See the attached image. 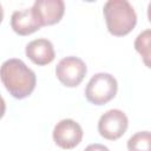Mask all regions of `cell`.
Here are the masks:
<instances>
[{"mask_svg":"<svg viewBox=\"0 0 151 151\" xmlns=\"http://www.w3.org/2000/svg\"><path fill=\"white\" fill-rule=\"evenodd\" d=\"M0 80L15 99L27 98L35 88L37 76L21 59L5 60L0 66Z\"/></svg>","mask_w":151,"mask_h":151,"instance_id":"1","label":"cell"},{"mask_svg":"<svg viewBox=\"0 0 151 151\" xmlns=\"http://www.w3.org/2000/svg\"><path fill=\"white\" fill-rule=\"evenodd\" d=\"M104 19L110 34L124 37L137 24V14L132 5L126 0H109L103 7Z\"/></svg>","mask_w":151,"mask_h":151,"instance_id":"2","label":"cell"},{"mask_svg":"<svg viewBox=\"0 0 151 151\" xmlns=\"http://www.w3.org/2000/svg\"><path fill=\"white\" fill-rule=\"evenodd\" d=\"M118 91V83L110 73H96L87 83L85 88L86 99L93 105H104L112 100Z\"/></svg>","mask_w":151,"mask_h":151,"instance_id":"3","label":"cell"},{"mask_svg":"<svg viewBox=\"0 0 151 151\" xmlns=\"http://www.w3.org/2000/svg\"><path fill=\"white\" fill-rule=\"evenodd\" d=\"M86 72V64L74 55L63 58L55 66V76L66 87H77L84 80Z\"/></svg>","mask_w":151,"mask_h":151,"instance_id":"4","label":"cell"},{"mask_svg":"<svg viewBox=\"0 0 151 151\" xmlns=\"http://www.w3.org/2000/svg\"><path fill=\"white\" fill-rule=\"evenodd\" d=\"M129 119L126 114L118 109H112L103 113L98 122L99 134L107 140L119 139L127 130Z\"/></svg>","mask_w":151,"mask_h":151,"instance_id":"5","label":"cell"},{"mask_svg":"<svg viewBox=\"0 0 151 151\" xmlns=\"http://www.w3.org/2000/svg\"><path fill=\"white\" fill-rule=\"evenodd\" d=\"M83 139V129L73 119H61L53 129V140L54 143L64 149L71 150L80 144Z\"/></svg>","mask_w":151,"mask_h":151,"instance_id":"6","label":"cell"},{"mask_svg":"<svg viewBox=\"0 0 151 151\" xmlns=\"http://www.w3.org/2000/svg\"><path fill=\"white\" fill-rule=\"evenodd\" d=\"M32 11L41 27L51 26L61 20L65 13V4L63 0H37Z\"/></svg>","mask_w":151,"mask_h":151,"instance_id":"7","label":"cell"},{"mask_svg":"<svg viewBox=\"0 0 151 151\" xmlns=\"http://www.w3.org/2000/svg\"><path fill=\"white\" fill-rule=\"evenodd\" d=\"M25 53L27 58L38 66H45L52 63L55 58L53 44L45 38L34 39L26 45Z\"/></svg>","mask_w":151,"mask_h":151,"instance_id":"8","label":"cell"},{"mask_svg":"<svg viewBox=\"0 0 151 151\" xmlns=\"http://www.w3.org/2000/svg\"><path fill=\"white\" fill-rule=\"evenodd\" d=\"M11 27L19 35H29L41 28L40 22L35 18L32 7L13 12L11 17Z\"/></svg>","mask_w":151,"mask_h":151,"instance_id":"9","label":"cell"},{"mask_svg":"<svg viewBox=\"0 0 151 151\" xmlns=\"http://www.w3.org/2000/svg\"><path fill=\"white\" fill-rule=\"evenodd\" d=\"M150 40H151V32L150 29H145L140 32L136 40H134V48L136 51L142 55L144 64L150 67V57H151V51H150Z\"/></svg>","mask_w":151,"mask_h":151,"instance_id":"10","label":"cell"},{"mask_svg":"<svg viewBox=\"0 0 151 151\" xmlns=\"http://www.w3.org/2000/svg\"><path fill=\"white\" fill-rule=\"evenodd\" d=\"M129 151H151V136L149 131H139L127 140Z\"/></svg>","mask_w":151,"mask_h":151,"instance_id":"11","label":"cell"},{"mask_svg":"<svg viewBox=\"0 0 151 151\" xmlns=\"http://www.w3.org/2000/svg\"><path fill=\"white\" fill-rule=\"evenodd\" d=\"M84 151H110L107 146L99 144V143H94V144H90L85 147Z\"/></svg>","mask_w":151,"mask_h":151,"instance_id":"12","label":"cell"},{"mask_svg":"<svg viewBox=\"0 0 151 151\" xmlns=\"http://www.w3.org/2000/svg\"><path fill=\"white\" fill-rule=\"evenodd\" d=\"M5 112H6V103H5L4 98H2L1 94H0V119L4 117Z\"/></svg>","mask_w":151,"mask_h":151,"instance_id":"13","label":"cell"},{"mask_svg":"<svg viewBox=\"0 0 151 151\" xmlns=\"http://www.w3.org/2000/svg\"><path fill=\"white\" fill-rule=\"evenodd\" d=\"M2 19H4V8H2V6H1V4H0V24H1Z\"/></svg>","mask_w":151,"mask_h":151,"instance_id":"14","label":"cell"}]
</instances>
